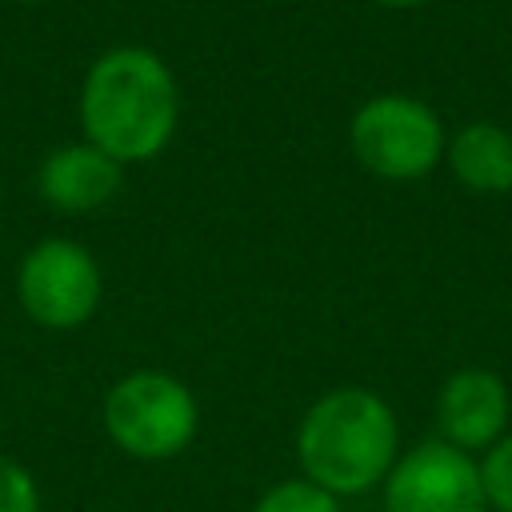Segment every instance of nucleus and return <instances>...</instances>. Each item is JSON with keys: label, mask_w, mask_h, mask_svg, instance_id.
I'll return each instance as SVG.
<instances>
[{"label": "nucleus", "mask_w": 512, "mask_h": 512, "mask_svg": "<svg viewBox=\"0 0 512 512\" xmlns=\"http://www.w3.org/2000/svg\"><path fill=\"white\" fill-rule=\"evenodd\" d=\"M348 144L360 168L392 184L424 180L444 160V148H448L440 116L424 100L400 96V92L364 100L352 112Z\"/></svg>", "instance_id": "obj_4"}, {"label": "nucleus", "mask_w": 512, "mask_h": 512, "mask_svg": "<svg viewBox=\"0 0 512 512\" xmlns=\"http://www.w3.org/2000/svg\"><path fill=\"white\" fill-rule=\"evenodd\" d=\"M400 456V424L372 388H332L308 404L296 428V460L304 480L332 496H360L392 472Z\"/></svg>", "instance_id": "obj_2"}, {"label": "nucleus", "mask_w": 512, "mask_h": 512, "mask_svg": "<svg viewBox=\"0 0 512 512\" xmlns=\"http://www.w3.org/2000/svg\"><path fill=\"white\" fill-rule=\"evenodd\" d=\"M100 292L104 280L96 256L64 236H44L16 268V300L24 316L48 332H72L88 324L100 308Z\"/></svg>", "instance_id": "obj_5"}, {"label": "nucleus", "mask_w": 512, "mask_h": 512, "mask_svg": "<svg viewBox=\"0 0 512 512\" xmlns=\"http://www.w3.org/2000/svg\"><path fill=\"white\" fill-rule=\"evenodd\" d=\"M372 4H380V8H420L428 0H372Z\"/></svg>", "instance_id": "obj_13"}, {"label": "nucleus", "mask_w": 512, "mask_h": 512, "mask_svg": "<svg viewBox=\"0 0 512 512\" xmlns=\"http://www.w3.org/2000/svg\"><path fill=\"white\" fill-rule=\"evenodd\" d=\"M252 512H340V496L324 492L320 484L296 476V480H280L272 484Z\"/></svg>", "instance_id": "obj_10"}, {"label": "nucleus", "mask_w": 512, "mask_h": 512, "mask_svg": "<svg viewBox=\"0 0 512 512\" xmlns=\"http://www.w3.org/2000/svg\"><path fill=\"white\" fill-rule=\"evenodd\" d=\"M120 184H124V164L88 140L52 148L36 168L40 200L64 216L100 212L104 204H112L120 196Z\"/></svg>", "instance_id": "obj_7"}, {"label": "nucleus", "mask_w": 512, "mask_h": 512, "mask_svg": "<svg viewBox=\"0 0 512 512\" xmlns=\"http://www.w3.org/2000/svg\"><path fill=\"white\" fill-rule=\"evenodd\" d=\"M0 512H40V488L12 456H0Z\"/></svg>", "instance_id": "obj_12"}, {"label": "nucleus", "mask_w": 512, "mask_h": 512, "mask_svg": "<svg viewBox=\"0 0 512 512\" xmlns=\"http://www.w3.org/2000/svg\"><path fill=\"white\" fill-rule=\"evenodd\" d=\"M480 484L488 496V508L512 512V436H500L484 460H480Z\"/></svg>", "instance_id": "obj_11"}, {"label": "nucleus", "mask_w": 512, "mask_h": 512, "mask_svg": "<svg viewBox=\"0 0 512 512\" xmlns=\"http://www.w3.org/2000/svg\"><path fill=\"white\" fill-rule=\"evenodd\" d=\"M444 160L452 176L472 192H512V132L500 124H464L448 140Z\"/></svg>", "instance_id": "obj_9"}, {"label": "nucleus", "mask_w": 512, "mask_h": 512, "mask_svg": "<svg viewBox=\"0 0 512 512\" xmlns=\"http://www.w3.org/2000/svg\"><path fill=\"white\" fill-rule=\"evenodd\" d=\"M384 512H492L480 464L448 440H424L384 476Z\"/></svg>", "instance_id": "obj_6"}, {"label": "nucleus", "mask_w": 512, "mask_h": 512, "mask_svg": "<svg viewBox=\"0 0 512 512\" xmlns=\"http://www.w3.org/2000/svg\"><path fill=\"white\" fill-rule=\"evenodd\" d=\"M16 4H44V0H16Z\"/></svg>", "instance_id": "obj_14"}, {"label": "nucleus", "mask_w": 512, "mask_h": 512, "mask_svg": "<svg viewBox=\"0 0 512 512\" xmlns=\"http://www.w3.org/2000/svg\"><path fill=\"white\" fill-rule=\"evenodd\" d=\"M508 424V388L488 368H460L436 396V428L460 452L492 448Z\"/></svg>", "instance_id": "obj_8"}, {"label": "nucleus", "mask_w": 512, "mask_h": 512, "mask_svg": "<svg viewBox=\"0 0 512 512\" xmlns=\"http://www.w3.org/2000/svg\"><path fill=\"white\" fill-rule=\"evenodd\" d=\"M180 124V88L172 68L140 44L100 52L80 84V132L120 164L160 156Z\"/></svg>", "instance_id": "obj_1"}, {"label": "nucleus", "mask_w": 512, "mask_h": 512, "mask_svg": "<svg viewBox=\"0 0 512 512\" xmlns=\"http://www.w3.org/2000/svg\"><path fill=\"white\" fill-rule=\"evenodd\" d=\"M108 440L132 456V460H172L180 456L200 424L196 396L184 380L160 372V368H140L120 376L100 408Z\"/></svg>", "instance_id": "obj_3"}]
</instances>
